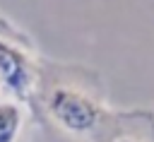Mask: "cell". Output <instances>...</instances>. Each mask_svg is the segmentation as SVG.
<instances>
[{"instance_id":"7a4b0ae2","label":"cell","mask_w":154,"mask_h":142,"mask_svg":"<svg viewBox=\"0 0 154 142\" xmlns=\"http://www.w3.org/2000/svg\"><path fill=\"white\" fill-rule=\"evenodd\" d=\"M34 82H36V70L26 48L0 36V87L19 101L31 94Z\"/></svg>"},{"instance_id":"3957f363","label":"cell","mask_w":154,"mask_h":142,"mask_svg":"<svg viewBox=\"0 0 154 142\" xmlns=\"http://www.w3.org/2000/svg\"><path fill=\"white\" fill-rule=\"evenodd\" d=\"M24 128V108L17 99H0V142H17Z\"/></svg>"},{"instance_id":"6da1fadb","label":"cell","mask_w":154,"mask_h":142,"mask_svg":"<svg viewBox=\"0 0 154 142\" xmlns=\"http://www.w3.org/2000/svg\"><path fill=\"white\" fill-rule=\"evenodd\" d=\"M46 108L51 113V118L67 132L72 135H87L91 132L101 116H103V108L101 103L82 91V89H75V87H53L46 96Z\"/></svg>"},{"instance_id":"277c9868","label":"cell","mask_w":154,"mask_h":142,"mask_svg":"<svg viewBox=\"0 0 154 142\" xmlns=\"http://www.w3.org/2000/svg\"><path fill=\"white\" fill-rule=\"evenodd\" d=\"M111 142H137V140H132V137H116V140H111Z\"/></svg>"}]
</instances>
